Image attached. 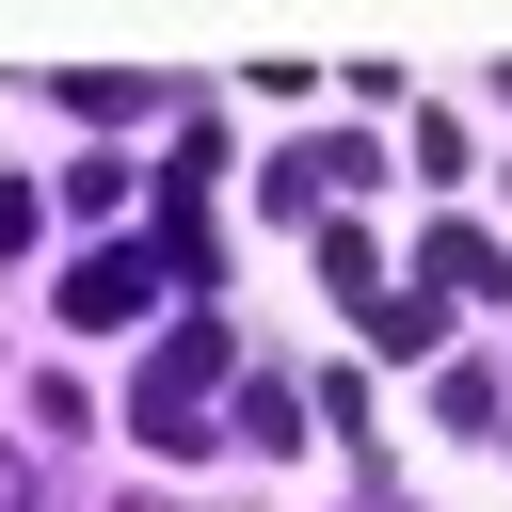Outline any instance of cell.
<instances>
[{"instance_id":"3957f363","label":"cell","mask_w":512,"mask_h":512,"mask_svg":"<svg viewBox=\"0 0 512 512\" xmlns=\"http://www.w3.org/2000/svg\"><path fill=\"white\" fill-rule=\"evenodd\" d=\"M416 288H432V304H480V288H512V272H496L480 224H432V240H416Z\"/></svg>"},{"instance_id":"7a4b0ae2","label":"cell","mask_w":512,"mask_h":512,"mask_svg":"<svg viewBox=\"0 0 512 512\" xmlns=\"http://www.w3.org/2000/svg\"><path fill=\"white\" fill-rule=\"evenodd\" d=\"M160 288H176V256H144V240H96V256H80V272H64L48 304H64V336H128V320H144Z\"/></svg>"},{"instance_id":"52a82bcc","label":"cell","mask_w":512,"mask_h":512,"mask_svg":"<svg viewBox=\"0 0 512 512\" xmlns=\"http://www.w3.org/2000/svg\"><path fill=\"white\" fill-rule=\"evenodd\" d=\"M32 224H48V192H32V176H0V256H32Z\"/></svg>"},{"instance_id":"8992f818","label":"cell","mask_w":512,"mask_h":512,"mask_svg":"<svg viewBox=\"0 0 512 512\" xmlns=\"http://www.w3.org/2000/svg\"><path fill=\"white\" fill-rule=\"evenodd\" d=\"M432 400H448V432H496V368H480V352H448V384H432Z\"/></svg>"},{"instance_id":"ba28073f","label":"cell","mask_w":512,"mask_h":512,"mask_svg":"<svg viewBox=\"0 0 512 512\" xmlns=\"http://www.w3.org/2000/svg\"><path fill=\"white\" fill-rule=\"evenodd\" d=\"M0 512H32V480H16V448H0Z\"/></svg>"},{"instance_id":"6da1fadb","label":"cell","mask_w":512,"mask_h":512,"mask_svg":"<svg viewBox=\"0 0 512 512\" xmlns=\"http://www.w3.org/2000/svg\"><path fill=\"white\" fill-rule=\"evenodd\" d=\"M128 432H144V448H208V432H224V320H176V336L144 352Z\"/></svg>"},{"instance_id":"277c9868","label":"cell","mask_w":512,"mask_h":512,"mask_svg":"<svg viewBox=\"0 0 512 512\" xmlns=\"http://www.w3.org/2000/svg\"><path fill=\"white\" fill-rule=\"evenodd\" d=\"M224 432H240V448H288V432H304V400H288V384H256V368H240V384H224Z\"/></svg>"},{"instance_id":"5b68a950","label":"cell","mask_w":512,"mask_h":512,"mask_svg":"<svg viewBox=\"0 0 512 512\" xmlns=\"http://www.w3.org/2000/svg\"><path fill=\"white\" fill-rule=\"evenodd\" d=\"M128 192H144V176H128V160H64V208H80V224H112V208H128Z\"/></svg>"}]
</instances>
